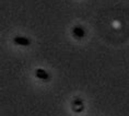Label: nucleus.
Returning a JSON list of instances; mask_svg holds the SVG:
<instances>
[{
    "mask_svg": "<svg viewBox=\"0 0 129 116\" xmlns=\"http://www.w3.org/2000/svg\"><path fill=\"white\" fill-rule=\"evenodd\" d=\"M14 42L19 45H22V46H26V45H30L31 42L27 40L26 37H23V36H18L14 38Z\"/></svg>",
    "mask_w": 129,
    "mask_h": 116,
    "instance_id": "nucleus-1",
    "label": "nucleus"
},
{
    "mask_svg": "<svg viewBox=\"0 0 129 116\" xmlns=\"http://www.w3.org/2000/svg\"><path fill=\"white\" fill-rule=\"evenodd\" d=\"M73 34H75L76 37L81 38L84 36V30L81 26H76V27H73Z\"/></svg>",
    "mask_w": 129,
    "mask_h": 116,
    "instance_id": "nucleus-2",
    "label": "nucleus"
},
{
    "mask_svg": "<svg viewBox=\"0 0 129 116\" xmlns=\"http://www.w3.org/2000/svg\"><path fill=\"white\" fill-rule=\"evenodd\" d=\"M36 76H37V78L43 79V80H47L48 78H49V75L43 69H37L36 70Z\"/></svg>",
    "mask_w": 129,
    "mask_h": 116,
    "instance_id": "nucleus-3",
    "label": "nucleus"
}]
</instances>
